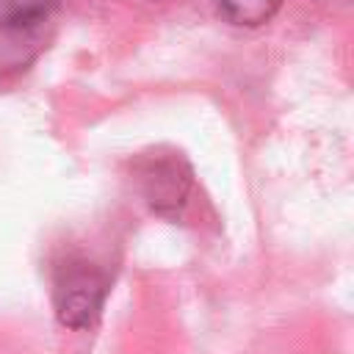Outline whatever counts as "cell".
<instances>
[{
  "mask_svg": "<svg viewBox=\"0 0 354 354\" xmlns=\"http://www.w3.org/2000/svg\"><path fill=\"white\" fill-rule=\"evenodd\" d=\"M108 296V277L86 260L58 266L53 279V310L66 329H86L97 321Z\"/></svg>",
  "mask_w": 354,
  "mask_h": 354,
  "instance_id": "obj_1",
  "label": "cell"
},
{
  "mask_svg": "<svg viewBox=\"0 0 354 354\" xmlns=\"http://www.w3.org/2000/svg\"><path fill=\"white\" fill-rule=\"evenodd\" d=\"M194 174L180 155H152L138 166V185L147 205L166 218H174L188 199Z\"/></svg>",
  "mask_w": 354,
  "mask_h": 354,
  "instance_id": "obj_2",
  "label": "cell"
},
{
  "mask_svg": "<svg viewBox=\"0 0 354 354\" xmlns=\"http://www.w3.org/2000/svg\"><path fill=\"white\" fill-rule=\"evenodd\" d=\"M44 47L41 28L14 25L0 19V77L25 69Z\"/></svg>",
  "mask_w": 354,
  "mask_h": 354,
  "instance_id": "obj_3",
  "label": "cell"
},
{
  "mask_svg": "<svg viewBox=\"0 0 354 354\" xmlns=\"http://www.w3.org/2000/svg\"><path fill=\"white\" fill-rule=\"evenodd\" d=\"M213 11L238 28H260L277 17L282 0H210Z\"/></svg>",
  "mask_w": 354,
  "mask_h": 354,
  "instance_id": "obj_4",
  "label": "cell"
},
{
  "mask_svg": "<svg viewBox=\"0 0 354 354\" xmlns=\"http://www.w3.org/2000/svg\"><path fill=\"white\" fill-rule=\"evenodd\" d=\"M58 0H0V19L28 28H41L55 11Z\"/></svg>",
  "mask_w": 354,
  "mask_h": 354,
  "instance_id": "obj_5",
  "label": "cell"
}]
</instances>
